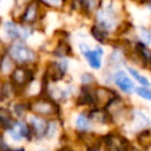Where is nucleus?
Returning <instances> with one entry per match:
<instances>
[{
	"mask_svg": "<svg viewBox=\"0 0 151 151\" xmlns=\"http://www.w3.org/2000/svg\"><path fill=\"white\" fill-rule=\"evenodd\" d=\"M6 53L15 65H22V66L40 65L41 53L39 52V50L29 45L28 41L15 40L7 44Z\"/></svg>",
	"mask_w": 151,
	"mask_h": 151,
	"instance_id": "1",
	"label": "nucleus"
},
{
	"mask_svg": "<svg viewBox=\"0 0 151 151\" xmlns=\"http://www.w3.org/2000/svg\"><path fill=\"white\" fill-rule=\"evenodd\" d=\"M29 113L46 119L64 118L63 105L46 94H40L28 99Z\"/></svg>",
	"mask_w": 151,
	"mask_h": 151,
	"instance_id": "2",
	"label": "nucleus"
},
{
	"mask_svg": "<svg viewBox=\"0 0 151 151\" xmlns=\"http://www.w3.org/2000/svg\"><path fill=\"white\" fill-rule=\"evenodd\" d=\"M68 70H70V59L51 58L44 63L40 76L45 81L61 83L67 80Z\"/></svg>",
	"mask_w": 151,
	"mask_h": 151,
	"instance_id": "3",
	"label": "nucleus"
},
{
	"mask_svg": "<svg viewBox=\"0 0 151 151\" xmlns=\"http://www.w3.org/2000/svg\"><path fill=\"white\" fill-rule=\"evenodd\" d=\"M78 50L87 66L90 67L91 71L100 72L104 68L105 65V46L96 44L94 46H91L86 41H80L78 42Z\"/></svg>",
	"mask_w": 151,
	"mask_h": 151,
	"instance_id": "4",
	"label": "nucleus"
},
{
	"mask_svg": "<svg viewBox=\"0 0 151 151\" xmlns=\"http://www.w3.org/2000/svg\"><path fill=\"white\" fill-rule=\"evenodd\" d=\"M39 66H22V65H15L12 73L8 76L9 80L14 84V86L18 88L20 96L22 94L24 90L35 79L38 78L39 73Z\"/></svg>",
	"mask_w": 151,
	"mask_h": 151,
	"instance_id": "5",
	"label": "nucleus"
},
{
	"mask_svg": "<svg viewBox=\"0 0 151 151\" xmlns=\"http://www.w3.org/2000/svg\"><path fill=\"white\" fill-rule=\"evenodd\" d=\"M46 15H47V11L44 9L40 4L35 0H31L26 4L18 21L41 31L40 27L44 24V19L46 18Z\"/></svg>",
	"mask_w": 151,
	"mask_h": 151,
	"instance_id": "6",
	"label": "nucleus"
},
{
	"mask_svg": "<svg viewBox=\"0 0 151 151\" xmlns=\"http://www.w3.org/2000/svg\"><path fill=\"white\" fill-rule=\"evenodd\" d=\"M151 127V116L150 113L142 107L133 106L131 117L129 120V124L124 129V133H126L129 137H132L136 132Z\"/></svg>",
	"mask_w": 151,
	"mask_h": 151,
	"instance_id": "7",
	"label": "nucleus"
},
{
	"mask_svg": "<svg viewBox=\"0 0 151 151\" xmlns=\"http://www.w3.org/2000/svg\"><path fill=\"white\" fill-rule=\"evenodd\" d=\"M6 137L14 143H33L34 137L27 119H15L13 125L5 132Z\"/></svg>",
	"mask_w": 151,
	"mask_h": 151,
	"instance_id": "8",
	"label": "nucleus"
},
{
	"mask_svg": "<svg viewBox=\"0 0 151 151\" xmlns=\"http://www.w3.org/2000/svg\"><path fill=\"white\" fill-rule=\"evenodd\" d=\"M111 85L123 96L131 97L134 93L136 83L131 78V76L127 73L125 68H118L113 71L112 78H111Z\"/></svg>",
	"mask_w": 151,
	"mask_h": 151,
	"instance_id": "9",
	"label": "nucleus"
},
{
	"mask_svg": "<svg viewBox=\"0 0 151 151\" xmlns=\"http://www.w3.org/2000/svg\"><path fill=\"white\" fill-rule=\"evenodd\" d=\"M118 94H119V92L113 86L99 83L93 87L94 106H97V107H106L111 103V100L113 98H116Z\"/></svg>",
	"mask_w": 151,
	"mask_h": 151,
	"instance_id": "10",
	"label": "nucleus"
},
{
	"mask_svg": "<svg viewBox=\"0 0 151 151\" xmlns=\"http://www.w3.org/2000/svg\"><path fill=\"white\" fill-rule=\"evenodd\" d=\"M87 114L93 126V130L96 127H105L106 130H110L113 127L111 116L105 107H97V106L91 107L87 110Z\"/></svg>",
	"mask_w": 151,
	"mask_h": 151,
	"instance_id": "11",
	"label": "nucleus"
},
{
	"mask_svg": "<svg viewBox=\"0 0 151 151\" xmlns=\"http://www.w3.org/2000/svg\"><path fill=\"white\" fill-rule=\"evenodd\" d=\"M27 122L32 129L33 132V137H34V142L40 143L45 140V136H46V131H47V125H48V119L35 116V114H28L27 116Z\"/></svg>",
	"mask_w": 151,
	"mask_h": 151,
	"instance_id": "12",
	"label": "nucleus"
},
{
	"mask_svg": "<svg viewBox=\"0 0 151 151\" xmlns=\"http://www.w3.org/2000/svg\"><path fill=\"white\" fill-rule=\"evenodd\" d=\"M88 35L96 41V44H99L103 46H110L117 39L113 34H111L110 32L105 31L104 28L99 27L93 22H91L88 26Z\"/></svg>",
	"mask_w": 151,
	"mask_h": 151,
	"instance_id": "13",
	"label": "nucleus"
},
{
	"mask_svg": "<svg viewBox=\"0 0 151 151\" xmlns=\"http://www.w3.org/2000/svg\"><path fill=\"white\" fill-rule=\"evenodd\" d=\"M0 93H1V104H6V105H9L13 100H15L18 97H20L18 88L14 86V84L9 80L8 77L1 78Z\"/></svg>",
	"mask_w": 151,
	"mask_h": 151,
	"instance_id": "14",
	"label": "nucleus"
},
{
	"mask_svg": "<svg viewBox=\"0 0 151 151\" xmlns=\"http://www.w3.org/2000/svg\"><path fill=\"white\" fill-rule=\"evenodd\" d=\"M11 111L15 119H26L29 114V105L28 99L25 97H18L15 100H13L9 105Z\"/></svg>",
	"mask_w": 151,
	"mask_h": 151,
	"instance_id": "15",
	"label": "nucleus"
},
{
	"mask_svg": "<svg viewBox=\"0 0 151 151\" xmlns=\"http://www.w3.org/2000/svg\"><path fill=\"white\" fill-rule=\"evenodd\" d=\"M124 68L127 71V73L134 80L137 86H151V79L142 71V68L133 66L131 64H126Z\"/></svg>",
	"mask_w": 151,
	"mask_h": 151,
	"instance_id": "16",
	"label": "nucleus"
},
{
	"mask_svg": "<svg viewBox=\"0 0 151 151\" xmlns=\"http://www.w3.org/2000/svg\"><path fill=\"white\" fill-rule=\"evenodd\" d=\"M91 130H93V126L90 122L87 110H80L76 114L73 131L74 132H86V131H91Z\"/></svg>",
	"mask_w": 151,
	"mask_h": 151,
	"instance_id": "17",
	"label": "nucleus"
},
{
	"mask_svg": "<svg viewBox=\"0 0 151 151\" xmlns=\"http://www.w3.org/2000/svg\"><path fill=\"white\" fill-rule=\"evenodd\" d=\"M131 138L139 149L151 150V127L136 132Z\"/></svg>",
	"mask_w": 151,
	"mask_h": 151,
	"instance_id": "18",
	"label": "nucleus"
},
{
	"mask_svg": "<svg viewBox=\"0 0 151 151\" xmlns=\"http://www.w3.org/2000/svg\"><path fill=\"white\" fill-rule=\"evenodd\" d=\"M15 122L11 107L6 104H0V131L6 132Z\"/></svg>",
	"mask_w": 151,
	"mask_h": 151,
	"instance_id": "19",
	"label": "nucleus"
},
{
	"mask_svg": "<svg viewBox=\"0 0 151 151\" xmlns=\"http://www.w3.org/2000/svg\"><path fill=\"white\" fill-rule=\"evenodd\" d=\"M38 1L44 9L47 12H58L63 13L67 11L68 0H35Z\"/></svg>",
	"mask_w": 151,
	"mask_h": 151,
	"instance_id": "20",
	"label": "nucleus"
},
{
	"mask_svg": "<svg viewBox=\"0 0 151 151\" xmlns=\"http://www.w3.org/2000/svg\"><path fill=\"white\" fill-rule=\"evenodd\" d=\"M134 34L137 41L151 46V25L150 24H138L134 25Z\"/></svg>",
	"mask_w": 151,
	"mask_h": 151,
	"instance_id": "21",
	"label": "nucleus"
},
{
	"mask_svg": "<svg viewBox=\"0 0 151 151\" xmlns=\"http://www.w3.org/2000/svg\"><path fill=\"white\" fill-rule=\"evenodd\" d=\"M100 80L97 78L93 71H84L79 76V85L80 86H96Z\"/></svg>",
	"mask_w": 151,
	"mask_h": 151,
	"instance_id": "22",
	"label": "nucleus"
},
{
	"mask_svg": "<svg viewBox=\"0 0 151 151\" xmlns=\"http://www.w3.org/2000/svg\"><path fill=\"white\" fill-rule=\"evenodd\" d=\"M133 96L144 101L151 103V86H136Z\"/></svg>",
	"mask_w": 151,
	"mask_h": 151,
	"instance_id": "23",
	"label": "nucleus"
},
{
	"mask_svg": "<svg viewBox=\"0 0 151 151\" xmlns=\"http://www.w3.org/2000/svg\"><path fill=\"white\" fill-rule=\"evenodd\" d=\"M11 146L12 145H9L7 137H6V133L0 131V151H7Z\"/></svg>",
	"mask_w": 151,
	"mask_h": 151,
	"instance_id": "24",
	"label": "nucleus"
},
{
	"mask_svg": "<svg viewBox=\"0 0 151 151\" xmlns=\"http://www.w3.org/2000/svg\"><path fill=\"white\" fill-rule=\"evenodd\" d=\"M54 151H74V150L68 143H65V144H59V146Z\"/></svg>",
	"mask_w": 151,
	"mask_h": 151,
	"instance_id": "25",
	"label": "nucleus"
},
{
	"mask_svg": "<svg viewBox=\"0 0 151 151\" xmlns=\"http://www.w3.org/2000/svg\"><path fill=\"white\" fill-rule=\"evenodd\" d=\"M147 0H125V2L126 4H131V5H136V6H138V7H143L144 5H145V2H146Z\"/></svg>",
	"mask_w": 151,
	"mask_h": 151,
	"instance_id": "26",
	"label": "nucleus"
},
{
	"mask_svg": "<svg viewBox=\"0 0 151 151\" xmlns=\"http://www.w3.org/2000/svg\"><path fill=\"white\" fill-rule=\"evenodd\" d=\"M143 7L146 9V12H147V13L150 14V17H151V0H147Z\"/></svg>",
	"mask_w": 151,
	"mask_h": 151,
	"instance_id": "27",
	"label": "nucleus"
},
{
	"mask_svg": "<svg viewBox=\"0 0 151 151\" xmlns=\"http://www.w3.org/2000/svg\"><path fill=\"white\" fill-rule=\"evenodd\" d=\"M35 151H50L48 149H38V150H35Z\"/></svg>",
	"mask_w": 151,
	"mask_h": 151,
	"instance_id": "28",
	"label": "nucleus"
},
{
	"mask_svg": "<svg viewBox=\"0 0 151 151\" xmlns=\"http://www.w3.org/2000/svg\"><path fill=\"white\" fill-rule=\"evenodd\" d=\"M138 151H151V150H145V149H138Z\"/></svg>",
	"mask_w": 151,
	"mask_h": 151,
	"instance_id": "29",
	"label": "nucleus"
},
{
	"mask_svg": "<svg viewBox=\"0 0 151 151\" xmlns=\"http://www.w3.org/2000/svg\"><path fill=\"white\" fill-rule=\"evenodd\" d=\"M2 21H4V20H2V18H1V17H0V26H1V25H2Z\"/></svg>",
	"mask_w": 151,
	"mask_h": 151,
	"instance_id": "30",
	"label": "nucleus"
},
{
	"mask_svg": "<svg viewBox=\"0 0 151 151\" xmlns=\"http://www.w3.org/2000/svg\"><path fill=\"white\" fill-rule=\"evenodd\" d=\"M147 71L151 73V64H150V66H149V68H147Z\"/></svg>",
	"mask_w": 151,
	"mask_h": 151,
	"instance_id": "31",
	"label": "nucleus"
},
{
	"mask_svg": "<svg viewBox=\"0 0 151 151\" xmlns=\"http://www.w3.org/2000/svg\"><path fill=\"white\" fill-rule=\"evenodd\" d=\"M0 81H1V78H0ZM0 104H1V93H0Z\"/></svg>",
	"mask_w": 151,
	"mask_h": 151,
	"instance_id": "32",
	"label": "nucleus"
},
{
	"mask_svg": "<svg viewBox=\"0 0 151 151\" xmlns=\"http://www.w3.org/2000/svg\"><path fill=\"white\" fill-rule=\"evenodd\" d=\"M0 2H1V0H0Z\"/></svg>",
	"mask_w": 151,
	"mask_h": 151,
	"instance_id": "33",
	"label": "nucleus"
}]
</instances>
